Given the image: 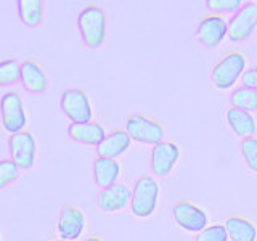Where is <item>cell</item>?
Wrapping results in <instances>:
<instances>
[{"label": "cell", "instance_id": "cell-1", "mask_svg": "<svg viewBox=\"0 0 257 241\" xmlns=\"http://www.w3.org/2000/svg\"><path fill=\"white\" fill-rule=\"evenodd\" d=\"M159 183L155 177L143 175L137 180L132 190L131 211L139 219H148L155 214L159 199Z\"/></svg>", "mask_w": 257, "mask_h": 241}, {"label": "cell", "instance_id": "cell-2", "mask_svg": "<svg viewBox=\"0 0 257 241\" xmlns=\"http://www.w3.org/2000/svg\"><path fill=\"white\" fill-rule=\"evenodd\" d=\"M77 24L80 37L87 47L98 48L103 45L104 37H106V15H104L103 8L96 5H87L80 12Z\"/></svg>", "mask_w": 257, "mask_h": 241}, {"label": "cell", "instance_id": "cell-3", "mask_svg": "<svg viewBox=\"0 0 257 241\" xmlns=\"http://www.w3.org/2000/svg\"><path fill=\"white\" fill-rule=\"evenodd\" d=\"M246 71V58L241 52H230L215 64L211 72V80L219 90H228L238 82Z\"/></svg>", "mask_w": 257, "mask_h": 241}, {"label": "cell", "instance_id": "cell-4", "mask_svg": "<svg viewBox=\"0 0 257 241\" xmlns=\"http://www.w3.org/2000/svg\"><path fill=\"white\" fill-rule=\"evenodd\" d=\"M61 111L64 112L71 124H85L92 123L93 109L88 95L82 88H68L61 93L60 100Z\"/></svg>", "mask_w": 257, "mask_h": 241}, {"label": "cell", "instance_id": "cell-5", "mask_svg": "<svg viewBox=\"0 0 257 241\" xmlns=\"http://www.w3.org/2000/svg\"><path fill=\"white\" fill-rule=\"evenodd\" d=\"M125 132L134 142L142 145H151V147L163 143L166 137L164 127L158 120L145 114H134L128 117L125 123Z\"/></svg>", "mask_w": 257, "mask_h": 241}, {"label": "cell", "instance_id": "cell-6", "mask_svg": "<svg viewBox=\"0 0 257 241\" xmlns=\"http://www.w3.org/2000/svg\"><path fill=\"white\" fill-rule=\"evenodd\" d=\"M8 150H10V159L23 171H29L36 163L37 145L36 139L29 131H23L10 135L8 139Z\"/></svg>", "mask_w": 257, "mask_h": 241}, {"label": "cell", "instance_id": "cell-7", "mask_svg": "<svg viewBox=\"0 0 257 241\" xmlns=\"http://www.w3.org/2000/svg\"><path fill=\"white\" fill-rule=\"evenodd\" d=\"M0 112H2V124L8 134L23 132L26 127V111L23 106L21 96L16 92H7L0 98Z\"/></svg>", "mask_w": 257, "mask_h": 241}, {"label": "cell", "instance_id": "cell-8", "mask_svg": "<svg viewBox=\"0 0 257 241\" xmlns=\"http://www.w3.org/2000/svg\"><path fill=\"white\" fill-rule=\"evenodd\" d=\"M257 28V4L247 2L228 21V39L231 42H244Z\"/></svg>", "mask_w": 257, "mask_h": 241}, {"label": "cell", "instance_id": "cell-9", "mask_svg": "<svg viewBox=\"0 0 257 241\" xmlns=\"http://www.w3.org/2000/svg\"><path fill=\"white\" fill-rule=\"evenodd\" d=\"M172 217L180 228L191 233L203 231L209 223L204 209L190 201H179L172 209Z\"/></svg>", "mask_w": 257, "mask_h": 241}, {"label": "cell", "instance_id": "cell-10", "mask_svg": "<svg viewBox=\"0 0 257 241\" xmlns=\"http://www.w3.org/2000/svg\"><path fill=\"white\" fill-rule=\"evenodd\" d=\"M228 36V23L219 15H207L199 21L196 37L204 48H217Z\"/></svg>", "mask_w": 257, "mask_h": 241}, {"label": "cell", "instance_id": "cell-11", "mask_svg": "<svg viewBox=\"0 0 257 241\" xmlns=\"http://www.w3.org/2000/svg\"><path fill=\"white\" fill-rule=\"evenodd\" d=\"M180 158V147L175 142H163L151 148V171L158 177H167Z\"/></svg>", "mask_w": 257, "mask_h": 241}, {"label": "cell", "instance_id": "cell-12", "mask_svg": "<svg viewBox=\"0 0 257 241\" xmlns=\"http://www.w3.org/2000/svg\"><path fill=\"white\" fill-rule=\"evenodd\" d=\"M132 191L125 183H114L112 187L103 188L96 196V206L103 212H119L131 204Z\"/></svg>", "mask_w": 257, "mask_h": 241}, {"label": "cell", "instance_id": "cell-13", "mask_svg": "<svg viewBox=\"0 0 257 241\" xmlns=\"http://www.w3.org/2000/svg\"><path fill=\"white\" fill-rule=\"evenodd\" d=\"M85 228V215L79 207L66 206L61 209L58 217V225H56V231L61 239L76 241L80 238Z\"/></svg>", "mask_w": 257, "mask_h": 241}, {"label": "cell", "instance_id": "cell-14", "mask_svg": "<svg viewBox=\"0 0 257 241\" xmlns=\"http://www.w3.org/2000/svg\"><path fill=\"white\" fill-rule=\"evenodd\" d=\"M131 143L132 139L128 137V134L122 129H116V131L106 134L103 142L96 147V153H98L100 158L117 159L131 148Z\"/></svg>", "mask_w": 257, "mask_h": 241}, {"label": "cell", "instance_id": "cell-15", "mask_svg": "<svg viewBox=\"0 0 257 241\" xmlns=\"http://www.w3.org/2000/svg\"><path fill=\"white\" fill-rule=\"evenodd\" d=\"M68 135L71 140H74L80 145L87 147H98L106 137V132L101 124L98 123H85V124H69Z\"/></svg>", "mask_w": 257, "mask_h": 241}, {"label": "cell", "instance_id": "cell-16", "mask_svg": "<svg viewBox=\"0 0 257 241\" xmlns=\"http://www.w3.org/2000/svg\"><path fill=\"white\" fill-rule=\"evenodd\" d=\"M119 175H120V164L116 159L98 156L93 161V180L101 190L117 183Z\"/></svg>", "mask_w": 257, "mask_h": 241}, {"label": "cell", "instance_id": "cell-17", "mask_svg": "<svg viewBox=\"0 0 257 241\" xmlns=\"http://www.w3.org/2000/svg\"><path fill=\"white\" fill-rule=\"evenodd\" d=\"M20 80L23 87L31 93H42L47 88V76L36 61L26 60L21 63Z\"/></svg>", "mask_w": 257, "mask_h": 241}, {"label": "cell", "instance_id": "cell-18", "mask_svg": "<svg viewBox=\"0 0 257 241\" xmlns=\"http://www.w3.org/2000/svg\"><path fill=\"white\" fill-rule=\"evenodd\" d=\"M227 124L231 129V132L241 139H249L255 134V119L247 111L230 108L227 111Z\"/></svg>", "mask_w": 257, "mask_h": 241}, {"label": "cell", "instance_id": "cell-19", "mask_svg": "<svg viewBox=\"0 0 257 241\" xmlns=\"http://www.w3.org/2000/svg\"><path fill=\"white\" fill-rule=\"evenodd\" d=\"M228 233V239L231 241H255L257 228L255 225L241 215H231L223 223Z\"/></svg>", "mask_w": 257, "mask_h": 241}, {"label": "cell", "instance_id": "cell-20", "mask_svg": "<svg viewBox=\"0 0 257 241\" xmlns=\"http://www.w3.org/2000/svg\"><path fill=\"white\" fill-rule=\"evenodd\" d=\"M44 2L42 0H20L18 2V15L24 26L34 28L42 21Z\"/></svg>", "mask_w": 257, "mask_h": 241}, {"label": "cell", "instance_id": "cell-21", "mask_svg": "<svg viewBox=\"0 0 257 241\" xmlns=\"http://www.w3.org/2000/svg\"><path fill=\"white\" fill-rule=\"evenodd\" d=\"M230 103L231 108H238L247 112H255L257 111V92L247 87H238L231 92L230 95Z\"/></svg>", "mask_w": 257, "mask_h": 241}, {"label": "cell", "instance_id": "cell-22", "mask_svg": "<svg viewBox=\"0 0 257 241\" xmlns=\"http://www.w3.org/2000/svg\"><path fill=\"white\" fill-rule=\"evenodd\" d=\"M20 71H21V64L13 58L0 61V87L13 85L18 82Z\"/></svg>", "mask_w": 257, "mask_h": 241}, {"label": "cell", "instance_id": "cell-23", "mask_svg": "<svg viewBox=\"0 0 257 241\" xmlns=\"http://www.w3.org/2000/svg\"><path fill=\"white\" fill-rule=\"evenodd\" d=\"M241 156H243L246 166L251 169L252 172L257 174V137H249L243 139L239 145Z\"/></svg>", "mask_w": 257, "mask_h": 241}, {"label": "cell", "instance_id": "cell-24", "mask_svg": "<svg viewBox=\"0 0 257 241\" xmlns=\"http://www.w3.org/2000/svg\"><path fill=\"white\" fill-rule=\"evenodd\" d=\"M195 241H228V233L222 223L207 225L203 231L198 233Z\"/></svg>", "mask_w": 257, "mask_h": 241}, {"label": "cell", "instance_id": "cell-25", "mask_svg": "<svg viewBox=\"0 0 257 241\" xmlns=\"http://www.w3.org/2000/svg\"><path fill=\"white\" fill-rule=\"evenodd\" d=\"M18 175H20V167L12 159L0 161V190L5 188L12 182H15L18 179Z\"/></svg>", "mask_w": 257, "mask_h": 241}, {"label": "cell", "instance_id": "cell-26", "mask_svg": "<svg viewBox=\"0 0 257 241\" xmlns=\"http://www.w3.org/2000/svg\"><path fill=\"white\" fill-rule=\"evenodd\" d=\"M241 7V0H207V8L219 16L223 13H236Z\"/></svg>", "mask_w": 257, "mask_h": 241}, {"label": "cell", "instance_id": "cell-27", "mask_svg": "<svg viewBox=\"0 0 257 241\" xmlns=\"http://www.w3.org/2000/svg\"><path fill=\"white\" fill-rule=\"evenodd\" d=\"M241 84H243V87L252 88L257 92V66L244 71V74L241 76Z\"/></svg>", "mask_w": 257, "mask_h": 241}, {"label": "cell", "instance_id": "cell-28", "mask_svg": "<svg viewBox=\"0 0 257 241\" xmlns=\"http://www.w3.org/2000/svg\"><path fill=\"white\" fill-rule=\"evenodd\" d=\"M84 241H101L98 236H88V238H85Z\"/></svg>", "mask_w": 257, "mask_h": 241}, {"label": "cell", "instance_id": "cell-29", "mask_svg": "<svg viewBox=\"0 0 257 241\" xmlns=\"http://www.w3.org/2000/svg\"><path fill=\"white\" fill-rule=\"evenodd\" d=\"M48 241H68V239H48Z\"/></svg>", "mask_w": 257, "mask_h": 241}, {"label": "cell", "instance_id": "cell-30", "mask_svg": "<svg viewBox=\"0 0 257 241\" xmlns=\"http://www.w3.org/2000/svg\"><path fill=\"white\" fill-rule=\"evenodd\" d=\"M0 241H2V238H0Z\"/></svg>", "mask_w": 257, "mask_h": 241}]
</instances>
